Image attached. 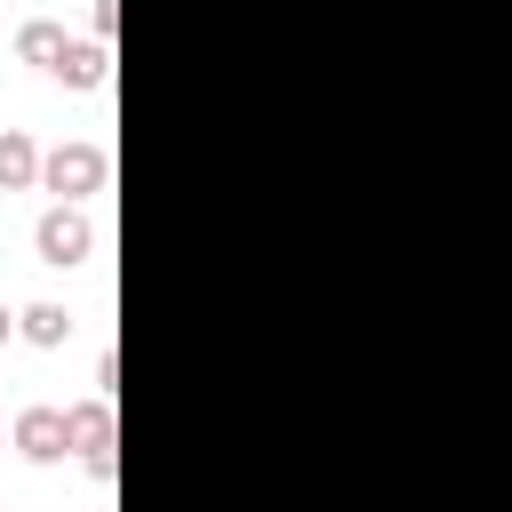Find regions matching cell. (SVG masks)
Segmentation results:
<instances>
[{
	"label": "cell",
	"instance_id": "1",
	"mask_svg": "<svg viewBox=\"0 0 512 512\" xmlns=\"http://www.w3.org/2000/svg\"><path fill=\"white\" fill-rule=\"evenodd\" d=\"M32 248H40V264H56V272L88 264V256H96V224H88V208H80V200H56V208L32 224Z\"/></svg>",
	"mask_w": 512,
	"mask_h": 512
},
{
	"label": "cell",
	"instance_id": "9",
	"mask_svg": "<svg viewBox=\"0 0 512 512\" xmlns=\"http://www.w3.org/2000/svg\"><path fill=\"white\" fill-rule=\"evenodd\" d=\"M112 24H120V0H88V32L112 40Z\"/></svg>",
	"mask_w": 512,
	"mask_h": 512
},
{
	"label": "cell",
	"instance_id": "6",
	"mask_svg": "<svg viewBox=\"0 0 512 512\" xmlns=\"http://www.w3.org/2000/svg\"><path fill=\"white\" fill-rule=\"evenodd\" d=\"M40 184V144L24 128H0V192H32Z\"/></svg>",
	"mask_w": 512,
	"mask_h": 512
},
{
	"label": "cell",
	"instance_id": "8",
	"mask_svg": "<svg viewBox=\"0 0 512 512\" xmlns=\"http://www.w3.org/2000/svg\"><path fill=\"white\" fill-rule=\"evenodd\" d=\"M16 336L40 344V352H56V344L72 336V312H64V304H24V312H16Z\"/></svg>",
	"mask_w": 512,
	"mask_h": 512
},
{
	"label": "cell",
	"instance_id": "7",
	"mask_svg": "<svg viewBox=\"0 0 512 512\" xmlns=\"http://www.w3.org/2000/svg\"><path fill=\"white\" fill-rule=\"evenodd\" d=\"M72 48V32L56 24V16H32V24H16V56L24 64H40V72H56V56Z\"/></svg>",
	"mask_w": 512,
	"mask_h": 512
},
{
	"label": "cell",
	"instance_id": "10",
	"mask_svg": "<svg viewBox=\"0 0 512 512\" xmlns=\"http://www.w3.org/2000/svg\"><path fill=\"white\" fill-rule=\"evenodd\" d=\"M8 336H16V312H8V304H0V344H8Z\"/></svg>",
	"mask_w": 512,
	"mask_h": 512
},
{
	"label": "cell",
	"instance_id": "4",
	"mask_svg": "<svg viewBox=\"0 0 512 512\" xmlns=\"http://www.w3.org/2000/svg\"><path fill=\"white\" fill-rule=\"evenodd\" d=\"M8 440L32 456V464H64L72 456V408H24L8 424Z\"/></svg>",
	"mask_w": 512,
	"mask_h": 512
},
{
	"label": "cell",
	"instance_id": "5",
	"mask_svg": "<svg viewBox=\"0 0 512 512\" xmlns=\"http://www.w3.org/2000/svg\"><path fill=\"white\" fill-rule=\"evenodd\" d=\"M56 80H64V88H104V80H112V48H104V40H72V48L56 56Z\"/></svg>",
	"mask_w": 512,
	"mask_h": 512
},
{
	"label": "cell",
	"instance_id": "3",
	"mask_svg": "<svg viewBox=\"0 0 512 512\" xmlns=\"http://www.w3.org/2000/svg\"><path fill=\"white\" fill-rule=\"evenodd\" d=\"M72 456H80V472H88L96 488L120 480V456H112V400H104V392L72 408Z\"/></svg>",
	"mask_w": 512,
	"mask_h": 512
},
{
	"label": "cell",
	"instance_id": "2",
	"mask_svg": "<svg viewBox=\"0 0 512 512\" xmlns=\"http://www.w3.org/2000/svg\"><path fill=\"white\" fill-rule=\"evenodd\" d=\"M104 176H112V160H104V144H56V152H40V184L56 192V200H88V192H104Z\"/></svg>",
	"mask_w": 512,
	"mask_h": 512
}]
</instances>
